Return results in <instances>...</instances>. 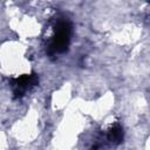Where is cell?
Listing matches in <instances>:
<instances>
[{
	"instance_id": "6da1fadb",
	"label": "cell",
	"mask_w": 150,
	"mask_h": 150,
	"mask_svg": "<svg viewBox=\"0 0 150 150\" xmlns=\"http://www.w3.org/2000/svg\"><path fill=\"white\" fill-rule=\"evenodd\" d=\"M71 33H73V26L70 21L66 19L59 20L54 26V34L48 45V54L57 55L66 53L69 48Z\"/></svg>"
},
{
	"instance_id": "3957f363",
	"label": "cell",
	"mask_w": 150,
	"mask_h": 150,
	"mask_svg": "<svg viewBox=\"0 0 150 150\" xmlns=\"http://www.w3.org/2000/svg\"><path fill=\"white\" fill-rule=\"evenodd\" d=\"M107 141L114 145H118L123 142L124 139V131H123V128L118 124V123H115L114 125H111L108 131H107Z\"/></svg>"
},
{
	"instance_id": "7a4b0ae2",
	"label": "cell",
	"mask_w": 150,
	"mask_h": 150,
	"mask_svg": "<svg viewBox=\"0 0 150 150\" xmlns=\"http://www.w3.org/2000/svg\"><path fill=\"white\" fill-rule=\"evenodd\" d=\"M39 84V76L35 73L32 74H23L16 79L12 80V88H13V96L14 98H21L25 94L30 90L33 87Z\"/></svg>"
}]
</instances>
